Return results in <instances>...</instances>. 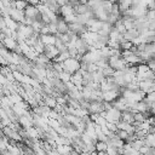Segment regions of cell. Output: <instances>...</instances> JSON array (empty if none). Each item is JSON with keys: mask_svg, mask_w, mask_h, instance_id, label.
Wrapping results in <instances>:
<instances>
[{"mask_svg": "<svg viewBox=\"0 0 155 155\" xmlns=\"http://www.w3.org/2000/svg\"><path fill=\"white\" fill-rule=\"evenodd\" d=\"M38 1H39V4H46L47 0H38Z\"/></svg>", "mask_w": 155, "mask_h": 155, "instance_id": "cell-29", "label": "cell"}, {"mask_svg": "<svg viewBox=\"0 0 155 155\" xmlns=\"http://www.w3.org/2000/svg\"><path fill=\"white\" fill-rule=\"evenodd\" d=\"M144 155H155V147H148Z\"/></svg>", "mask_w": 155, "mask_h": 155, "instance_id": "cell-26", "label": "cell"}, {"mask_svg": "<svg viewBox=\"0 0 155 155\" xmlns=\"http://www.w3.org/2000/svg\"><path fill=\"white\" fill-rule=\"evenodd\" d=\"M58 78L63 81V82H69L70 81V79H71V74H69V73H67V71H62V73H59L58 74Z\"/></svg>", "mask_w": 155, "mask_h": 155, "instance_id": "cell-22", "label": "cell"}, {"mask_svg": "<svg viewBox=\"0 0 155 155\" xmlns=\"http://www.w3.org/2000/svg\"><path fill=\"white\" fill-rule=\"evenodd\" d=\"M54 149H56V151H58L61 155H70V153L73 151V148H71V145H69V144H56V147H54Z\"/></svg>", "mask_w": 155, "mask_h": 155, "instance_id": "cell-13", "label": "cell"}, {"mask_svg": "<svg viewBox=\"0 0 155 155\" xmlns=\"http://www.w3.org/2000/svg\"><path fill=\"white\" fill-rule=\"evenodd\" d=\"M87 110H88V114H101L102 111L105 110L104 102L103 101H92V102H90Z\"/></svg>", "mask_w": 155, "mask_h": 155, "instance_id": "cell-5", "label": "cell"}, {"mask_svg": "<svg viewBox=\"0 0 155 155\" xmlns=\"http://www.w3.org/2000/svg\"><path fill=\"white\" fill-rule=\"evenodd\" d=\"M8 145H10V143H8V138L7 137H1L0 138V153L2 154L4 151H6L7 150V148H8Z\"/></svg>", "mask_w": 155, "mask_h": 155, "instance_id": "cell-20", "label": "cell"}, {"mask_svg": "<svg viewBox=\"0 0 155 155\" xmlns=\"http://www.w3.org/2000/svg\"><path fill=\"white\" fill-rule=\"evenodd\" d=\"M133 46H134V45H133L132 41H126V40L120 44V48H121L122 51H125V50H131Z\"/></svg>", "mask_w": 155, "mask_h": 155, "instance_id": "cell-23", "label": "cell"}, {"mask_svg": "<svg viewBox=\"0 0 155 155\" xmlns=\"http://www.w3.org/2000/svg\"><path fill=\"white\" fill-rule=\"evenodd\" d=\"M80 155H91V153H88V151H82Z\"/></svg>", "mask_w": 155, "mask_h": 155, "instance_id": "cell-28", "label": "cell"}, {"mask_svg": "<svg viewBox=\"0 0 155 155\" xmlns=\"http://www.w3.org/2000/svg\"><path fill=\"white\" fill-rule=\"evenodd\" d=\"M108 64L114 70H125L127 67H130L121 56H111L108 59Z\"/></svg>", "mask_w": 155, "mask_h": 155, "instance_id": "cell-2", "label": "cell"}, {"mask_svg": "<svg viewBox=\"0 0 155 155\" xmlns=\"http://www.w3.org/2000/svg\"><path fill=\"white\" fill-rule=\"evenodd\" d=\"M101 116H103L107 122H110V124H117L119 121H121V116H122V113L120 110H117L116 108L111 107L110 109L108 110H104L101 113Z\"/></svg>", "mask_w": 155, "mask_h": 155, "instance_id": "cell-1", "label": "cell"}, {"mask_svg": "<svg viewBox=\"0 0 155 155\" xmlns=\"http://www.w3.org/2000/svg\"><path fill=\"white\" fill-rule=\"evenodd\" d=\"M40 40L42 41V44L45 46H47V45H54V42H56V35H52V34L40 35Z\"/></svg>", "mask_w": 155, "mask_h": 155, "instance_id": "cell-15", "label": "cell"}, {"mask_svg": "<svg viewBox=\"0 0 155 155\" xmlns=\"http://www.w3.org/2000/svg\"><path fill=\"white\" fill-rule=\"evenodd\" d=\"M88 11H92V10L90 8V6L87 4H79L74 7V13L75 15H84Z\"/></svg>", "mask_w": 155, "mask_h": 155, "instance_id": "cell-14", "label": "cell"}, {"mask_svg": "<svg viewBox=\"0 0 155 155\" xmlns=\"http://www.w3.org/2000/svg\"><path fill=\"white\" fill-rule=\"evenodd\" d=\"M121 90H110V91H107V92H102V99L103 102H107V103H114L120 96H121Z\"/></svg>", "mask_w": 155, "mask_h": 155, "instance_id": "cell-4", "label": "cell"}, {"mask_svg": "<svg viewBox=\"0 0 155 155\" xmlns=\"http://www.w3.org/2000/svg\"><path fill=\"white\" fill-rule=\"evenodd\" d=\"M121 120L122 121H125V122H127V124H134V113L133 111H130V110H127V111H124L122 113V116H121Z\"/></svg>", "mask_w": 155, "mask_h": 155, "instance_id": "cell-18", "label": "cell"}, {"mask_svg": "<svg viewBox=\"0 0 155 155\" xmlns=\"http://www.w3.org/2000/svg\"><path fill=\"white\" fill-rule=\"evenodd\" d=\"M24 16L27 18H31V19H41V13L39 12L36 6L33 5H28L24 10Z\"/></svg>", "mask_w": 155, "mask_h": 155, "instance_id": "cell-6", "label": "cell"}, {"mask_svg": "<svg viewBox=\"0 0 155 155\" xmlns=\"http://www.w3.org/2000/svg\"><path fill=\"white\" fill-rule=\"evenodd\" d=\"M28 5H29V4L27 2V0H17V1H12V2H11V8H16V10H19V11H24Z\"/></svg>", "mask_w": 155, "mask_h": 155, "instance_id": "cell-17", "label": "cell"}, {"mask_svg": "<svg viewBox=\"0 0 155 155\" xmlns=\"http://www.w3.org/2000/svg\"><path fill=\"white\" fill-rule=\"evenodd\" d=\"M107 127H108V130H109L111 133H116V132H117V126H116V124H110V122H108V124H107Z\"/></svg>", "mask_w": 155, "mask_h": 155, "instance_id": "cell-25", "label": "cell"}, {"mask_svg": "<svg viewBox=\"0 0 155 155\" xmlns=\"http://www.w3.org/2000/svg\"><path fill=\"white\" fill-rule=\"evenodd\" d=\"M42 99H44V104L47 105L48 108H51V109H54L56 108V105H57L56 97H53V96H44Z\"/></svg>", "mask_w": 155, "mask_h": 155, "instance_id": "cell-16", "label": "cell"}, {"mask_svg": "<svg viewBox=\"0 0 155 155\" xmlns=\"http://www.w3.org/2000/svg\"><path fill=\"white\" fill-rule=\"evenodd\" d=\"M116 136L121 139V140H124L125 143H126V140L128 139V137L131 136L128 132H126V131H122V130H117V132H116Z\"/></svg>", "mask_w": 155, "mask_h": 155, "instance_id": "cell-21", "label": "cell"}, {"mask_svg": "<svg viewBox=\"0 0 155 155\" xmlns=\"http://www.w3.org/2000/svg\"><path fill=\"white\" fill-rule=\"evenodd\" d=\"M1 44H2V46H4L5 48H7L8 51H15L16 47L18 46L17 40L13 39V38H10V36H5V38L2 39V41H1Z\"/></svg>", "mask_w": 155, "mask_h": 155, "instance_id": "cell-8", "label": "cell"}, {"mask_svg": "<svg viewBox=\"0 0 155 155\" xmlns=\"http://www.w3.org/2000/svg\"><path fill=\"white\" fill-rule=\"evenodd\" d=\"M150 109H151V104L149 102H147L145 99H143V101H140L136 104V110L139 111V113L150 114Z\"/></svg>", "mask_w": 155, "mask_h": 155, "instance_id": "cell-9", "label": "cell"}, {"mask_svg": "<svg viewBox=\"0 0 155 155\" xmlns=\"http://www.w3.org/2000/svg\"><path fill=\"white\" fill-rule=\"evenodd\" d=\"M69 31V24L64 21V18L59 17L57 22V34H65Z\"/></svg>", "mask_w": 155, "mask_h": 155, "instance_id": "cell-11", "label": "cell"}, {"mask_svg": "<svg viewBox=\"0 0 155 155\" xmlns=\"http://www.w3.org/2000/svg\"><path fill=\"white\" fill-rule=\"evenodd\" d=\"M94 148H96L97 153H105L107 149H108V143L102 142V140H97L94 143Z\"/></svg>", "mask_w": 155, "mask_h": 155, "instance_id": "cell-19", "label": "cell"}, {"mask_svg": "<svg viewBox=\"0 0 155 155\" xmlns=\"http://www.w3.org/2000/svg\"><path fill=\"white\" fill-rule=\"evenodd\" d=\"M8 16L17 23H24L25 16H24V11H19L16 8H11L8 7Z\"/></svg>", "mask_w": 155, "mask_h": 155, "instance_id": "cell-7", "label": "cell"}, {"mask_svg": "<svg viewBox=\"0 0 155 155\" xmlns=\"http://www.w3.org/2000/svg\"><path fill=\"white\" fill-rule=\"evenodd\" d=\"M108 155H119V149L115 148V147H111V145H108V149L105 151Z\"/></svg>", "mask_w": 155, "mask_h": 155, "instance_id": "cell-24", "label": "cell"}, {"mask_svg": "<svg viewBox=\"0 0 155 155\" xmlns=\"http://www.w3.org/2000/svg\"><path fill=\"white\" fill-rule=\"evenodd\" d=\"M63 71H67L69 74H74L80 69V61L76 58H68L65 62L62 63Z\"/></svg>", "mask_w": 155, "mask_h": 155, "instance_id": "cell-3", "label": "cell"}, {"mask_svg": "<svg viewBox=\"0 0 155 155\" xmlns=\"http://www.w3.org/2000/svg\"><path fill=\"white\" fill-rule=\"evenodd\" d=\"M27 2L29 5H33V6H38L39 5V1L38 0H27Z\"/></svg>", "mask_w": 155, "mask_h": 155, "instance_id": "cell-27", "label": "cell"}, {"mask_svg": "<svg viewBox=\"0 0 155 155\" xmlns=\"http://www.w3.org/2000/svg\"><path fill=\"white\" fill-rule=\"evenodd\" d=\"M44 54H46L51 61H53L56 57H58L59 54V51L54 47V45H47L45 46V50H44Z\"/></svg>", "mask_w": 155, "mask_h": 155, "instance_id": "cell-10", "label": "cell"}, {"mask_svg": "<svg viewBox=\"0 0 155 155\" xmlns=\"http://www.w3.org/2000/svg\"><path fill=\"white\" fill-rule=\"evenodd\" d=\"M73 13H74V7L71 5H69V4H65V5L59 7V16L62 18H65V17L73 15Z\"/></svg>", "mask_w": 155, "mask_h": 155, "instance_id": "cell-12", "label": "cell"}]
</instances>
